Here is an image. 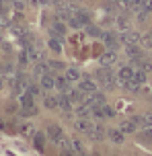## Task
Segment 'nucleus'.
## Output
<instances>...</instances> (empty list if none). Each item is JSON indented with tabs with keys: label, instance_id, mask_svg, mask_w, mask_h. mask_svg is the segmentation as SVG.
<instances>
[{
	"label": "nucleus",
	"instance_id": "1",
	"mask_svg": "<svg viewBox=\"0 0 152 156\" xmlns=\"http://www.w3.org/2000/svg\"><path fill=\"white\" fill-rule=\"evenodd\" d=\"M95 80H97V84L101 86V88H107V90H111V88H115V86L119 84V78L115 76L107 66H103L101 70L95 72Z\"/></svg>",
	"mask_w": 152,
	"mask_h": 156
},
{
	"label": "nucleus",
	"instance_id": "2",
	"mask_svg": "<svg viewBox=\"0 0 152 156\" xmlns=\"http://www.w3.org/2000/svg\"><path fill=\"white\" fill-rule=\"evenodd\" d=\"M19 103H21V113H23L25 117H31V115H35V113H37V107H35V97H31L29 93H23V94H21Z\"/></svg>",
	"mask_w": 152,
	"mask_h": 156
},
{
	"label": "nucleus",
	"instance_id": "3",
	"mask_svg": "<svg viewBox=\"0 0 152 156\" xmlns=\"http://www.w3.org/2000/svg\"><path fill=\"white\" fill-rule=\"evenodd\" d=\"M140 127H142V117H140V115L132 117V119H125V121H121V123H119V129L123 133H134V132H138Z\"/></svg>",
	"mask_w": 152,
	"mask_h": 156
},
{
	"label": "nucleus",
	"instance_id": "4",
	"mask_svg": "<svg viewBox=\"0 0 152 156\" xmlns=\"http://www.w3.org/2000/svg\"><path fill=\"white\" fill-rule=\"evenodd\" d=\"M84 105H88L90 109H97V107H103L107 105V99H105L103 93H93V94H87V99H84Z\"/></svg>",
	"mask_w": 152,
	"mask_h": 156
},
{
	"label": "nucleus",
	"instance_id": "5",
	"mask_svg": "<svg viewBox=\"0 0 152 156\" xmlns=\"http://www.w3.org/2000/svg\"><path fill=\"white\" fill-rule=\"evenodd\" d=\"M74 127H76V132H78V133L90 136V133H93V129H95V123H93L90 119H82V117H78V119L74 121Z\"/></svg>",
	"mask_w": 152,
	"mask_h": 156
},
{
	"label": "nucleus",
	"instance_id": "6",
	"mask_svg": "<svg viewBox=\"0 0 152 156\" xmlns=\"http://www.w3.org/2000/svg\"><path fill=\"white\" fill-rule=\"evenodd\" d=\"M45 136H48V138L54 142V144H60V142L66 138L64 132L60 129V125H48V129H45Z\"/></svg>",
	"mask_w": 152,
	"mask_h": 156
},
{
	"label": "nucleus",
	"instance_id": "7",
	"mask_svg": "<svg viewBox=\"0 0 152 156\" xmlns=\"http://www.w3.org/2000/svg\"><path fill=\"white\" fill-rule=\"evenodd\" d=\"M78 90L84 94H93L99 90V84H97V80H90V78H84V80H80L78 82Z\"/></svg>",
	"mask_w": 152,
	"mask_h": 156
},
{
	"label": "nucleus",
	"instance_id": "8",
	"mask_svg": "<svg viewBox=\"0 0 152 156\" xmlns=\"http://www.w3.org/2000/svg\"><path fill=\"white\" fill-rule=\"evenodd\" d=\"M121 41H123L125 45H136V43H140V41H142V35H140L138 31L128 29V31H123V35H121Z\"/></svg>",
	"mask_w": 152,
	"mask_h": 156
},
{
	"label": "nucleus",
	"instance_id": "9",
	"mask_svg": "<svg viewBox=\"0 0 152 156\" xmlns=\"http://www.w3.org/2000/svg\"><path fill=\"white\" fill-rule=\"evenodd\" d=\"M41 88L45 90V93H49V90H54L56 88V76H54V72H48V74H43L39 80Z\"/></svg>",
	"mask_w": 152,
	"mask_h": 156
},
{
	"label": "nucleus",
	"instance_id": "10",
	"mask_svg": "<svg viewBox=\"0 0 152 156\" xmlns=\"http://www.w3.org/2000/svg\"><path fill=\"white\" fill-rule=\"evenodd\" d=\"M103 41L109 49H115V51H117L119 45H121V37H117L115 33H103Z\"/></svg>",
	"mask_w": 152,
	"mask_h": 156
},
{
	"label": "nucleus",
	"instance_id": "11",
	"mask_svg": "<svg viewBox=\"0 0 152 156\" xmlns=\"http://www.w3.org/2000/svg\"><path fill=\"white\" fill-rule=\"evenodd\" d=\"M58 109H62L64 113H72V109H74V99L70 97V94L62 93V97H60V107H58Z\"/></svg>",
	"mask_w": 152,
	"mask_h": 156
},
{
	"label": "nucleus",
	"instance_id": "12",
	"mask_svg": "<svg viewBox=\"0 0 152 156\" xmlns=\"http://www.w3.org/2000/svg\"><path fill=\"white\" fill-rule=\"evenodd\" d=\"M43 107H45V109H51V111L58 109V107H60V97L45 93L43 94Z\"/></svg>",
	"mask_w": 152,
	"mask_h": 156
},
{
	"label": "nucleus",
	"instance_id": "13",
	"mask_svg": "<svg viewBox=\"0 0 152 156\" xmlns=\"http://www.w3.org/2000/svg\"><path fill=\"white\" fill-rule=\"evenodd\" d=\"M117 78H119V84L132 80V78H134V66H121L119 72H117Z\"/></svg>",
	"mask_w": 152,
	"mask_h": 156
},
{
	"label": "nucleus",
	"instance_id": "14",
	"mask_svg": "<svg viewBox=\"0 0 152 156\" xmlns=\"http://www.w3.org/2000/svg\"><path fill=\"white\" fill-rule=\"evenodd\" d=\"M107 140H111L113 144H123L125 133L121 132V129H107Z\"/></svg>",
	"mask_w": 152,
	"mask_h": 156
},
{
	"label": "nucleus",
	"instance_id": "15",
	"mask_svg": "<svg viewBox=\"0 0 152 156\" xmlns=\"http://www.w3.org/2000/svg\"><path fill=\"white\" fill-rule=\"evenodd\" d=\"M90 140H93V142H103V140H107V129H105L101 123L95 125V129H93V133H90Z\"/></svg>",
	"mask_w": 152,
	"mask_h": 156
},
{
	"label": "nucleus",
	"instance_id": "16",
	"mask_svg": "<svg viewBox=\"0 0 152 156\" xmlns=\"http://www.w3.org/2000/svg\"><path fill=\"white\" fill-rule=\"evenodd\" d=\"M48 72H51V70H49V62H41V60H39V62H37V64H35V68H33V74H35V76H43V74H48Z\"/></svg>",
	"mask_w": 152,
	"mask_h": 156
},
{
	"label": "nucleus",
	"instance_id": "17",
	"mask_svg": "<svg viewBox=\"0 0 152 156\" xmlns=\"http://www.w3.org/2000/svg\"><path fill=\"white\" fill-rule=\"evenodd\" d=\"M76 115L82 117V119H90V117H93V109H90L88 105H84V103H80L78 107H76Z\"/></svg>",
	"mask_w": 152,
	"mask_h": 156
},
{
	"label": "nucleus",
	"instance_id": "18",
	"mask_svg": "<svg viewBox=\"0 0 152 156\" xmlns=\"http://www.w3.org/2000/svg\"><path fill=\"white\" fill-rule=\"evenodd\" d=\"M64 33H66V25H64V21H54L51 23V35H60V37H64Z\"/></svg>",
	"mask_w": 152,
	"mask_h": 156
},
{
	"label": "nucleus",
	"instance_id": "19",
	"mask_svg": "<svg viewBox=\"0 0 152 156\" xmlns=\"http://www.w3.org/2000/svg\"><path fill=\"white\" fill-rule=\"evenodd\" d=\"M45 133H39V132H35L33 133V144H35V148L39 150V152H43V146H45Z\"/></svg>",
	"mask_w": 152,
	"mask_h": 156
},
{
	"label": "nucleus",
	"instance_id": "20",
	"mask_svg": "<svg viewBox=\"0 0 152 156\" xmlns=\"http://www.w3.org/2000/svg\"><path fill=\"white\" fill-rule=\"evenodd\" d=\"M115 60H117V55H115V49H109V51H105V54L101 55V64H103V66H111Z\"/></svg>",
	"mask_w": 152,
	"mask_h": 156
},
{
	"label": "nucleus",
	"instance_id": "21",
	"mask_svg": "<svg viewBox=\"0 0 152 156\" xmlns=\"http://www.w3.org/2000/svg\"><path fill=\"white\" fill-rule=\"evenodd\" d=\"M62 41H64V37H60V35H51V39H49V47H51L56 54H60V51H62Z\"/></svg>",
	"mask_w": 152,
	"mask_h": 156
},
{
	"label": "nucleus",
	"instance_id": "22",
	"mask_svg": "<svg viewBox=\"0 0 152 156\" xmlns=\"http://www.w3.org/2000/svg\"><path fill=\"white\" fill-rule=\"evenodd\" d=\"M64 76L70 80V82H76V80H80V70L78 68H66V72H64Z\"/></svg>",
	"mask_w": 152,
	"mask_h": 156
},
{
	"label": "nucleus",
	"instance_id": "23",
	"mask_svg": "<svg viewBox=\"0 0 152 156\" xmlns=\"http://www.w3.org/2000/svg\"><path fill=\"white\" fill-rule=\"evenodd\" d=\"M41 90H43V88H41V84H37V82H29V84H27V90H25V93H29L31 97H39Z\"/></svg>",
	"mask_w": 152,
	"mask_h": 156
},
{
	"label": "nucleus",
	"instance_id": "24",
	"mask_svg": "<svg viewBox=\"0 0 152 156\" xmlns=\"http://www.w3.org/2000/svg\"><path fill=\"white\" fill-rule=\"evenodd\" d=\"M132 80H134V82H136V84H144L146 82V72L144 70H140V68H138V70H134V78H132Z\"/></svg>",
	"mask_w": 152,
	"mask_h": 156
},
{
	"label": "nucleus",
	"instance_id": "25",
	"mask_svg": "<svg viewBox=\"0 0 152 156\" xmlns=\"http://www.w3.org/2000/svg\"><path fill=\"white\" fill-rule=\"evenodd\" d=\"M49 70L51 72H66V64L58 62V60H51L49 62Z\"/></svg>",
	"mask_w": 152,
	"mask_h": 156
},
{
	"label": "nucleus",
	"instance_id": "26",
	"mask_svg": "<svg viewBox=\"0 0 152 156\" xmlns=\"http://www.w3.org/2000/svg\"><path fill=\"white\" fill-rule=\"evenodd\" d=\"M72 148L76 150V154H87L84 152V144H82L80 138H72Z\"/></svg>",
	"mask_w": 152,
	"mask_h": 156
},
{
	"label": "nucleus",
	"instance_id": "27",
	"mask_svg": "<svg viewBox=\"0 0 152 156\" xmlns=\"http://www.w3.org/2000/svg\"><path fill=\"white\" fill-rule=\"evenodd\" d=\"M140 45L144 47V49L152 47V31H150V33H146V35H142V41H140Z\"/></svg>",
	"mask_w": 152,
	"mask_h": 156
},
{
	"label": "nucleus",
	"instance_id": "28",
	"mask_svg": "<svg viewBox=\"0 0 152 156\" xmlns=\"http://www.w3.org/2000/svg\"><path fill=\"white\" fill-rule=\"evenodd\" d=\"M76 16H78V21L82 25H88V23H90V15H88V12H84V10H80V8H78V12H76Z\"/></svg>",
	"mask_w": 152,
	"mask_h": 156
},
{
	"label": "nucleus",
	"instance_id": "29",
	"mask_svg": "<svg viewBox=\"0 0 152 156\" xmlns=\"http://www.w3.org/2000/svg\"><path fill=\"white\" fill-rule=\"evenodd\" d=\"M117 29H121V31H128V29H129L128 16H119V19H117Z\"/></svg>",
	"mask_w": 152,
	"mask_h": 156
},
{
	"label": "nucleus",
	"instance_id": "30",
	"mask_svg": "<svg viewBox=\"0 0 152 156\" xmlns=\"http://www.w3.org/2000/svg\"><path fill=\"white\" fill-rule=\"evenodd\" d=\"M87 33H88V35H93V37H103V33H101V29H97L95 25H90V23L87 25Z\"/></svg>",
	"mask_w": 152,
	"mask_h": 156
},
{
	"label": "nucleus",
	"instance_id": "31",
	"mask_svg": "<svg viewBox=\"0 0 152 156\" xmlns=\"http://www.w3.org/2000/svg\"><path fill=\"white\" fill-rule=\"evenodd\" d=\"M138 12H152V0H142V4H140V10Z\"/></svg>",
	"mask_w": 152,
	"mask_h": 156
},
{
	"label": "nucleus",
	"instance_id": "32",
	"mask_svg": "<svg viewBox=\"0 0 152 156\" xmlns=\"http://www.w3.org/2000/svg\"><path fill=\"white\" fill-rule=\"evenodd\" d=\"M68 25H70L72 29H76V31H78V29H82V23H80V21H78V16H76V15H74V16H70V19H68Z\"/></svg>",
	"mask_w": 152,
	"mask_h": 156
},
{
	"label": "nucleus",
	"instance_id": "33",
	"mask_svg": "<svg viewBox=\"0 0 152 156\" xmlns=\"http://www.w3.org/2000/svg\"><path fill=\"white\" fill-rule=\"evenodd\" d=\"M21 133H25V136H33L35 129H33L31 123H23V125H21Z\"/></svg>",
	"mask_w": 152,
	"mask_h": 156
},
{
	"label": "nucleus",
	"instance_id": "34",
	"mask_svg": "<svg viewBox=\"0 0 152 156\" xmlns=\"http://www.w3.org/2000/svg\"><path fill=\"white\" fill-rule=\"evenodd\" d=\"M144 142H152V127L144 129Z\"/></svg>",
	"mask_w": 152,
	"mask_h": 156
},
{
	"label": "nucleus",
	"instance_id": "35",
	"mask_svg": "<svg viewBox=\"0 0 152 156\" xmlns=\"http://www.w3.org/2000/svg\"><path fill=\"white\" fill-rule=\"evenodd\" d=\"M49 4L56 8H64V0H49Z\"/></svg>",
	"mask_w": 152,
	"mask_h": 156
},
{
	"label": "nucleus",
	"instance_id": "36",
	"mask_svg": "<svg viewBox=\"0 0 152 156\" xmlns=\"http://www.w3.org/2000/svg\"><path fill=\"white\" fill-rule=\"evenodd\" d=\"M76 154V150L74 148H66V150H62V156H74Z\"/></svg>",
	"mask_w": 152,
	"mask_h": 156
},
{
	"label": "nucleus",
	"instance_id": "37",
	"mask_svg": "<svg viewBox=\"0 0 152 156\" xmlns=\"http://www.w3.org/2000/svg\"><path fill=\"white\" fill-rule=\"evenodd\" d=\"M10 70H12V66H10V64H4V66H2V74H8Z\"/></svg>",
	"mask_w": 152,
	"mask_h": 156
},
{
	"label": "nucleus",
	"instance_id": "38",
	"mask_svg": "<svg viewBox=\"0 0 152 156\" xmlns=\"http://www.w3.org/2000/svg\"><path fill=\"white\" fill-rule=\"evenodd\" d=\"M33 2H35V4H43V6L49 4V0H33Z\"/></svg>",
	"mask_w": 152,
	"mask_h": 156
},
{
	"label": "nucleus",
	"instance_id": "39",
	"mask_svg": "<svg viewBox=\"0 0 152 156\" xmlns=\"http://www.w3.org/2000/svg\"><path fill=\"white\" fill-rule=\"evenodd\" d=\"M111 2H117V6H119V0H111Z\"/></svg>",
	"mask_w": 152,
	"mask_h": 156
},
{
	"label": "nucleus",
	"instance_id": "40",
	"mask_svg": "<svg viewBox=\"0 0 152 156\" xmlns=\"http://www.w3.org/2000/svg\"><path fill=\"white\" fill-rule=\"evenodd\" d=\"M87 2H95V0H87Z\"/></svg>",
	"mask_w": 152,
	"mask_h": 156
},
{
	"label": "nucleus",
	"instance_id": "41",
	"mask_svg": "<svg viewBox=\"0 0 152 156\" xmlns=\"http://www.w3.org/2000/svg\"><path fill=\"white\" fill-rule=\"evenodd\" d=\"M74 2H78V0H74Z\"/></svg>",
	"mask_w": 152,
	"mask_h": 156
}]
</instances>
